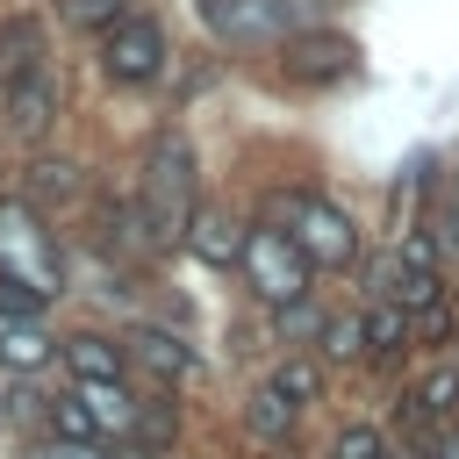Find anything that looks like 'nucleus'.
<instances>
[{"mask_svg":"<svg viewBox=\"0 0 459 459\" xmlns=\"http://www.w3.org/2000/svg\"><path fill=\"white\" fill-rule=\"evenodd\" d=\"M237 265H244V280H251V294L258 301H273V308H294L301 294H308V251L294 244V230H244V251H237Z\"/></svg>","mask_w":459,"mask_h":459,"instance_id":"3","label":"nucleus"},{"mask_svg":"<svg viewBox=\"0 0 459 459\" xmlns=\"http://www.w3.org/2000/svg\"><path fill=\"white\" fill-rule=\"evenodd\" d=\"M208 22L222 43H287L316 29V7L308 0H208Z\"/></svg>","mask_w":459,"mask_h":459,"instance_id":"4","label":"nucleus"},{"mask_svg":"<svg viewBox=\"0 0 459 459\" xmlns=\"http://www.w3.org/2000/svg\"><path fill=\"white\" fill-rule=\"evenodd\" d=\"M316 380H323V373H316L308 359H287V366L273 373V387H280V394H294V402H316Z\"/></svg>","mask_w":459,"mask_h":459,"instance_id":"22","label":"nucleus"},{"mask_svg":"<svg viewBox=\"0 0 459 459\" xmlns=\"http://www.w3.org/2000/svg\"><path fill=\"white\" fill-rule=\"evenodd\" d=\"M136 208H143V230L151 244H186V222H194V143L186 136H151L143 151V179H136Z\"/></svg>","mask_w":459,"mask_h":459,"instance_id":"1","label":"nucleus"},{"mask_svg":"<svg viewBox=\"0 0 459 459\" xmlns=\"http://www.w3.org/2000/svg\"><path fill=\"white\" fill-rule=\"evenodd\" d=\"M423 445H430V459H459V430H430Z\"/></svg>","mask_w":459,"mask_h":459,"instance_id":"26","label":"nucleus"},{"mask_svg":"<svg viewBox=\"0 0 459 459\" xmlns=\"http://www.w3.org/2000/svg\"><path fill=\"white\" fill-rule=\"evenodd\" d=\"M323 351H330V359H366V316L323 323Z\"/></svg>","mask_w":459,"mask_h":459,"instance_id":"21","label":"nucleus"},{"mask_svg":"<svg viewBox=\"0 0 459 459\" xmlns=\"http://www.w3.org/2000/svg\"><path fill=\"white\" fill-rule=\"evenodd\" d=\"M186 244H194V251H201L208 265H230V258L244 251V237H237V230H230L222 215H201V208H194V222H186Z\"/></svg>","mask_w":459,"mask_h":459,"instance_id":"17","label":"nucleus"},{"mask_svg":"<svg viewBox=\"0 0 459 459\" xmlns=\"http://www.w3.org/2000/svg\"><path fill=\"white\" fill-rule=\"evenodd\" d=\"M79 194H86V179H79L72 158H36V165H29V201H36V208H50V201L72 208Z\"/></svg>","mask_w":459,"mask_h":459,"instance_id":"13","label":"nucleus"},{"mask_svg":"<svg viewBox=\"0 0 459 459\" xmlns=\"http://www.w3.org/2000/svg\"><path fill=\"white\" fill-rule=\"evenodd\" d=\"M0 93H7V129L36 143V136L50 129V115H57V79H50V65H43V72H22V79H7Z\"/></svg>","mask_w":459,"mask_h":459,"instance_id":"8","label":"nucleus"},{"mask_svg":"<svg viewBox=\"0 0 459 459\" xmlns=\"http://www.w3.org/2000/svg\"><path fill=\"white\" fill-rule=\"evenodd\" d=\"M65 366H72V380H122L129 344H115V337L86 330V337H72V344H65Z\"/></svg>","mask_w":459,"mask_h":459,"instance_id":"10","label":"nucleus"},{"mask_svg":"<svg viewBox=\"0 0 459 459\" xmlns=\"http://www.w3.org/2000/svg\"><path fill=\"white\" fill-rule=\"evenodd\" d=\"M452 409H459V366H437V373H423V380L409 387L402 423H409V437H430V430L452 423Z\"/></svg>","mask_w":459,"mask_h":459,"instance_id":"9","label":"nucleus"},{"mask_svg":"<svg viewBox=\"0 0 459 459\" xmlns=\"http://www.w3.org/2000/svg\"><path fill=\"white\" fill-rule=\"evenodd\" d=\"M337 459H380V430L344 423V430H337Z\"/></svg>","mask_w":459,"mask_h":459,"instance_id":"23","label":"nucleus"},{"mask_svg":"<svg viewBox=\"0 0 459 459\" xmlns=\"http://www.w3.org/2000/svg\"><path fill=\"white\" fill-rule=\"evenodd\" d=\"M129 344H136L158 373H186V344H179V337H165V330H136Z\"/></svg>","mask_w":459,"mask_h":459,"instance_id":"20","label":"nucleus"},{"mask_svg":"<svg viewBox=\"0 0 459 459\" xmlns=\"http://www.w3.org/2000/svg\"><path fill=\"white\" fill-rule=\"evenodd\" d=\"M50 430H57V437H79V445H100V437H108V430H100V416L79 402V387L50 402Z\"/></svg>","mask_w":459,"mask_h":459,"instance_id":"18","label":"nucleus"},{"mask_svg":"<svg viewBox=\"0 0 459 459\" xmlns=\"http://www.w3.org/2000/svg\"><path fill=\"white\" fill-rule=\"evenodd\" d=\"M409 337H416V316L402 301H373L366 308V351H402Z\"/></svg>","mask_w":459,"mask_h":459,"instance_id":"15","label":"nucleus"},{"mask_svg":"<svg viewBox=\"0 0 459 459\" xmlns=\"http://www.w3.org/2000/svg\"><path fill=\"white\" fill-rule=\"evenodd\" d=\"M445 244H459V201H452V230H445Z\"/></svg>","mask_w":459,"mask_h":459,"instance_id":"27","label":"nucleus"},{"mask_svg":"<svg viewBox=\"0 0 459 459\" xmlns=\"http://www.w3.org/2000/svg\"><path fill=\"white\" fill-rule=\"evenodd\" d=\"M0 280L36 287L43 301L65 294V251H57V237H50L36 201H0Z\"/></svg>","mask_w":459,"mask_h":459,"instance_id":"2","label":"nucleus"},{"mask_svg":"<svg viewBox=\"0 0 459 459\" xmlns=\"http://www.w3.org/2000/svg\"><path fill=\"white\" fill-rule=\"evenodd\" d=\"M287 57V79H301V86H330V79H344L351 65H359V43L351 36H337V29H301V36H287L280 43Z\"/></svg>","mask_w":459,"mask_h":459,"instance_id":"7","label":"nucleus"},{"mask_svg":"<svg viewBox=\"0 0 459 459\" xmlns=\"http://www.w3.org/2000/svg\"><path fill=\"white\" fill-rule=\"evenodd\" d=\"M22 72H43V29H36L29 14L0 22V86L22 79Z\"/></svg>","mask_w":459,"mask_h":459,"instance_id":"12","label":"nucleus"},{"mask_svg":"<svg viewBox=\"0 0 459 459\" xmlns=\"http://www.w3.org/2000/svg\"><path fill=\"white\" fill-rule=\"evenodd\" d=\"M294 416H301V402H294V394H280V387L265 380V387L251 394V416H244V423H251V437H287V430H294Z\"/></svg>","mask_w":459,"mask_h":459,"instance_id":"16","label":"nucleus"},{"mask_svg":"<svg viewBox=\"0 0 459 459\" xmlns=\"http://www.w3.org/2000/svg\"><path fill=\"white\" fill-rule=\"evenodd\" d=\"M416 337H430V344H437V337H452V308H445V301L416 308Z\"/></svg>","mask_w":459,"mask_h":459,"instance_id":"25","label":"nucleus"},{"mask_svg":"<svg viewBox=\"0 0 459 459\" xmlns=\"http://www.w3.org/2000/svg\"><path fill=\"white\" fill-rule=\"evenodd\" d=\"M79 402L100 416V430H115V437H129L136 423H143V402H129V387L122 380H79Z\"/></svg>","mask_w":459,"mask_h":459,"instance_id":"11","label":"nucleus"},{"mask_svg":"<svg viewBox=\"0 0 459 459\" xmlns=\"http://www.w3.org/2000/svg\"><path fill=\"white\" fill-rule=\"evenodd\" d=\"M29 459H100V445H79V437H57V430H50Z\"/></svg>","mask_w":459,"mask_h":459,"instance_id":"24","label":"nucleus"},{"mask_svg":"<svg viewBox=\"0 0 459 459\" xmlns=\"http://www.w3.org/2000/svg\"><path fill=\"white\" fill-rule=\"evenodd\" d=\"M158 65H165V29L158 22L129 14V22H115L100 36V72L115 86H143V79H158Z\"/></svg>","mask_w":459,"mask_h":459,"instance_id":"5","label":"nucleus"},{"mask_svg":"<svg viewBox=\"0 0 459 459\" xmlns=\"http://www.w3.org/2000/svg\"><path fill=\"white\" fill-rule=\"evenodd\" d=\"M294 244L308 251V265H351V258H359V222H351L337 201L301 194V201H294Z\"/></svg>","mask_w":459,"mask_h":459,"instance_id":"6","label":"nucleus"},{"mask_svg":"<svg viewBox=\"0 0 459 459\" xmlns=\"http://www.w3.org/2000/svg\"><path fill=\"white\" fill-rule=\"evenodd\" d=\"M0 359H7L14 373H36V366L50 359V337H43V323H36V316H7V323H0Z\"/></svg>","mask_w":459,"mask_h":459,"instance_id":"14","label":"nucleus"},{"mask_svg":"<svg viewBox=\"0 0 459 459\" xmlns=\"http://www.w3.org/2000/svg\"><path fill=\"white\" fill-rule=\"evenodd\" d=\"M57 14H65L72 29H93V36H108L115 22H129V0H57Z\"/></svg>","mask_w":459,"mask_h":459,"instance_id":"19","label":"nucleus"}]
</instances>
